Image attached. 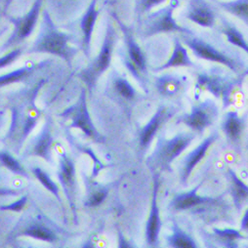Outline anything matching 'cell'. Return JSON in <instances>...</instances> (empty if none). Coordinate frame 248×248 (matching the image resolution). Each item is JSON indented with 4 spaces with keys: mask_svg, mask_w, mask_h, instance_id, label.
<instances>
[{
    "mask_svg": "<svg viewBox=\"0 0 248 248\" xmlns=\"http://www.w3.org/2000/svg\"><path fill=\"white\" fill-rule=\"evenodd\" d=\"M46 82V78H41L34 84L13 91L6 96L5 106L11 112V121L2 142L10 146L16 154L20 153L42 115V110L36 105V99Z\"/></svg>",
    "mask_w": 248,
    "mask_h": 248,
    "instance_id": "6da1fadb",
    "label": "cell"
},
{
    "mask_svg": "<svg viewBox=\"0 0 248 248\" xmlns=\"http://www.w3.org/2000/svg\"><path fill=\"white\" fill-rule=\"evenodd\" d=\"M72 36L60 31L53 22L50 13L42 10L38 34L28 49V54H50L64 60L72 68V62L77 56L78 49L71 44Z\"/></svg>",
    "mask_w": 248,
    "mask_h": 248,
    "instance_id": "7a4b0ae2",
    "label": "cell"
},
{
    "mask_svg": "<svg viewBox=\"0 0 248 248\" xmlns=\"http://www.w3.org/2000/svg\"><path fill=\"white\" fill-rule=\"evenodd\" d=\"M180 38L197 58L221 65L237 77L246 78L248 76V65L244 63V59L239 54L227 49H221L194 33L181 34Z\"/></svg>",
    "mask_w": 248,
    "mask_h": 248,
    "instance_id": "3957f363",
    "label": "cell"
},
{
    "mask_svg": "<svg viewBox=\"0 0 248 248\" xmlns=\"http://www.w3.org/2000/svg\"><path fill=\"white\" fill-rule=\"evenodd\" d=\"M245 77H231L223 71L210 70L197 75L195 83V99L199 101L203 92H208L216 99H221L224 108H228L236 94L242 90Z\"/></svg>",
    "mask_w": 248,
    "mask_h": 248,
    "instance_id": "277c9868",
    "label": "cell"
},
{
    "mask_svg": "<svg viewBox=\"0 0 248 248\" xmlns=\"http://www.w3.org/2000/svg\"><path fill=\"white\" fill-rule=\"evenodd\" d=\"M109 15L123 34L124 51L123 54L121 53L122 63L129 74L138 81L140 87L148 93V67L146 56L138 44L132 29L121 21L116 12L110 11Z\"/></svg>",
    "mask_w": 248,
    "mask_h": 248,
    "instance_id": "5b68a950",
    "label": "cell"
},
{
    "mask_svg": "<svg viewBox=\"0 0 248 248\" xmlns=\"http://www.w3.org/2000/svg\"><path fill=\"white\" fill-rule=\"evenodd\" d=\"M116 41L117 33L113 21L108 20L99 54L78 75V78L84 83L88 92H93L101 77L108 70L111 64Z\"/></svg>",
    "mask_w": 248,
    "mask_h": 248,
    "instance_id": "8992f818",
    "label": "cell"
},
{
    "mask_svg": "<svg viewBox=\"0 0 248 248\" xmlns=\"http://www.w3.org/2000/svg\"><path fill=\"white\" fill-rule=\"evenodd\" d=\"M180 6V0H170L169 3L146 15L140 23V36L150 38L161 33L177 32L180 34H193V31L177 23L174 11Z\"/></svg>",
    "mask_w": 248,
    "mask_h": 248,
    "instance_id": "52a82bcc",
    "label": "cell"
},
{
    "mask_svg": "<svg viewBox=\"0 0 248 248\" xmlns=\"http://www.w3.org/2000/svg\"><path fill=\"white\" fill-rule=\"evenodd\" d=\"M197 137V133L180 132L171 138L159 137L155 148L147 159L152 169L171 171L172 162L187 150Z\"/></svg>",
    "mask_w": 248,
    "mask_h": 248,
    "instance_id": "ba28073f",
    "label": "cell"
},
{
    "mask_svg": "<svg viewBox=\"0 0 248 248\" xmlns=\"http://www.w3.org/2000/svg\"><path fill=\"white\" fill-rule=\"evenodd\" d=\"M87 88L82 87L80 89L78 101H76V103L69 108H65L59 114V116L70 122L69 128L79 129L94 143H105V137L98 131L91 118L87 106Z\"/></svg>",
    "mask_w": 248,
    "mask_h": 248,
    "instance_id": "9c48e42d",
    "label": "cell"
},
{
    "mask_svg": "<svg viewBox=\"0 0 248 248\" xmlns=\"http://www.w3.org/2000/svg\"><path fill=\"white\" fill-rule=\"evenodd\" d=\"M43 2L44 0H34L30 11L24 16L8 18L9 22L14 26V29L7 40L2 44L1 53L19 47L33 33L39 17L41 16Z\"/></svg>",
    "mask_w": 248,
    "mask_h": 248,
    "instance_id": "30bf717a",
    "label": "cell"
},
{
    "mask_svg": "<svg viewBox=\"0 0 248 248\" xmlns=\"http://www.w3.org/2000/svg\"><path fill=\"white\" fill-rule=\"evenodd\" d=\"M105 93L108 98L127 110L132 109L143 97L127 77L116 70H112L109 73L106 81Z\"/></svg>",
    "mask_w": 248,
    "mask_h": 248,
    "instance_id": "8fae6325",
    "label": "cell"
},
{
    "mask_svg": "<svg viewBox=\"0 0 248 248\" xmlns=\"http://www.w3.org/2000/svg\"><path fill=\"white\" fill-rule=\"evenodd\" d=\"M219 107L212 99L198 101L191 111L181 116L177 122L183 123L195 133H202L212 126L219 116Z\"/></svg>",
    "mask_w": 248,
    "mask_h": 248,
    "instance_id": "7c38bea8",
    "label": "cell"
},
{
    "mask_svg": "<svg viewBox=\"0 0 248 248\" xmlns=\"http://www.w3.org/2000/svg\"><path fill=\"white\" fill-rule=\"evenodd\" d=\"M156 93L163 99H179L187 93L191 86V80L187 76L176 73H162L154 80Z\"/></svg>",
    "mask_w": 248,
    "mask_h": 248,
    "instance_id": "4fadbf2b",
    "label": "cell"
},
{
    "mask_svg": "<svg viewBox=\"0 0 248 248\" xmlns=\"http://www.w3.org/2000/svg\"><path fill=\"white\" fill-rule=\"evenodd\" d=\"M59 155V171L58 178L62 185V188L69 200V203L75 211V192H76V166L72 157L67 154L61 143L57 142L55 145Z\"/></svg>",
    "mask_w": 248,
    "mask_h": 248,
    "instance_id": "5bb4252c",
    "label": "cell"
},
{
    "mask_svg": "<svg viewBox=\"0 0 248 248\" xmlns=\"http://www.w3.org/2000/svg\"><path fill=\"white\" fill-rule=\"evenodd\" d=\"M177 107L173 105H161L158 107L155 114L150 118L146 125L140 131L139 143L143 150H147L158 131L177 113Z\"/></svg>",
    "mask_w": 248,
    "mask_h": 248,
    "instance_id": "9a60e30c",
    "label": "cell"
},
{
    "mask_svg": "<svg viewBox=\"0 0 248 248\" xmlns=\"http://www.w3.org/2000/svg\"><path fill=\"white\" fill-rule=\"evenodd\" d=\"M53 121L47 116L43 126L34 138L30 148L27 149V156H37L44 159L48 163H52V149L54 146V136H53Z\"/></svg>",
    "mask_w": 248,
    "mask_h": 248,
    "instance_id": "2e32d148",
    "label": "cell"
},
{
    "mask_svg": "<svg viewBox=\"0 0 248 248\" xmlns=\"http://www.w3.org/2000/svg\"><path fill=\"white\" fill-rule=\"evenodd\" d=\"M203 182L198 184L196 187L189 192L182 193L174 197L171 202V206L177 211H185L190 210L199 206L210 205V204H217L221 202L223 196L212 198V197H202L198 195L199 190L201 189Z\"/></svg>",
    "mask_w": 248,
    "mask_h": 248,
    "instance_id": "e0dca14e",
    "label": "cell"
},
{
    "mask_svg": "<svg viewBox=\"0 0 248 248\" xmlns=\"http://www.w3.org/2000/svg\"><path fill=\"white\" fill-rule=\"evenodd\" d=\"M186 19L202 28L212 29L217 20L216 13L206 0H188Z\"/></svg>",
    "mask_w": 248,
    "mask_h": 248,
    "instance_id": "ac0fdd59",
    "label": "cell"
},
{
    "mask_svg": "<svg viewBox=\"0 0 248 248\" xmlns=\"http://www.w3.org/2000/svg\"><path fill=\"white\" fill-rule=\"evenodd\" d=\"M158 189H159V173H156L154 176L152 204H151V210H150L149 219L146 227V238H147V242L151 246L157 245L160 229L162 227V222L160 220V214H159V207L157 205Z\"/></svg>",
    "mask_w": 248,
    "mask_h": 248,
    "instance_id": "d6986e66",
    "label": "cell"
},
{
    "mask_svg": "<svg viewBox=\"0 0 248 248\" xmlns=\"http://www.w3.org/2000/svg\"><path fill=\"white\" fill-rule=\"evenodd\" d=\"M218 138H219L218 132H214L210 134L194 151L188 154V155L184 158L182 172H181V182L183 184L187 183L194 169L205 157L208 150L218 140Z\"/></svg>",
    "mask_w": 248,
    "mask_h": 248,
    "instance_id": "ffe728a7",
    "label": "cell"
},
{
    "mask_svg": "<svg viewBox=\"0 0 248 248\" xmlns=\"http://www.w3.org/2000/svg\"><path fill=\"white\" fill-rule=\"evenodd\" d=\"M99 15L100 9H98V0H91L79 22V29L82 35L81 49L86 58H89L90 56L93 32Z\"/></svg>",
    "mask_w": 248,
    "mask_h": 248,
    "instance_id": "44dd1931",
    "label": "cell"
},
{
    "mask_svg": "<svg viewBox=\"0 0 248 248\" xmlns=\"http://www.w3.org/2000/svg\"><path fill=\"white\" fill-rule=\"evenodd\" d=\"M172 68H198V66L190 58L188 48L186 47L181 38L178 36L173 37V51L171 57L164 64L155 68L153 71L155 73H162Z\"/></svg>",
    "mask_w": 248,
    "mask_h": 248,
    "instance_id": "7402d4cb",
    "label": "cell"
},
{
    "mask_svg": "<svg viewBox=\"0 0 248 248\" xmlns=\"http://www.w3.org/2000/svg\"><path fill=\"white\" fill-rule=\"evenodd\" d=\"M45 67L46 62L44 61L40 62V63H33L31 61H28V63L23 67L0 77V87L3 88L12 84L26 83L35 75L36 72Z\"/></svg>",
    "mask_w": 248,
    "mask_h": 248,
    "instance_id": "603a6c76",
    "label": "cell"
},
{
    "mask_svg": "<svg viewBox=\"0 0 248 248\" xmlns=\"http://www.w3.org/2000/svg\"><path fill=\"white\" fill-rule=\"evenodd\" d=\"M221 128L227 139L230 142L236 144L240 141L243 135L245 119L240 116L236 110H230L225 114Z\"/></svg>",
    "mask_w": 248,
    "mask_h": 248,
    "instance_id": "cb8c5ba5",
    "label": "cell"
},
{
    "mask_svg": "<svg viewBox=\"0 0 248 248\" xmlns=\"http://www.w3.org/2000/svg\"><path fill=\"white\" fill-rule=\"evenodd\" d=\"M21 236H29L45 242H54L58 239L57 233L42 221L31 222L22 229L17 234Z\"/></svg>",
    "mask_w": 248,
    "mask_h": 248,
    "instance_id": "d4e9b609",
    "label": "cell"
},
{
    "mask_svg": "<svg viewBox=\"0 0 248 248\" xmlns=\"http://www.w3.org/2000/svg\"><path fill=\"white\" fill-rule=\"evenodd\" d=\"M221 32L225 35L227 41L233 47L239 48L248 55V41L244 34L229 20L222 18L221 21Z\"/></svg>",
    "mask_w": 248,
    "mask_h": 248,
    "instance_id": "484cf974",
    "label": "cell"
},
{
    "mask_svg": "<svg viewBox=\"0 0 248 248\" xmlns=\"http://www.w3.org/2000/svg\"><path fill=\"white\" fill-rule=\"evenodd\" d=\"M223 11L237 18L248 27V0H214Z\"/></svg>",
    "mask_w": 248,
    "mask_h": 248,
    "instance_id": "4316f807",
    "label": "cell"
},
{
    "mask_svg": "<svg viewBox=\"0 0 248 248\" xmlns=\"http://www.w3.org/2000/svg\"><path fill=\"white\" fill-rule=\"evenodd\" d=\"M227 173L231 180V193L233 198L235 207L239 210L241 209L243 202L248 199V186L232 168H228Z\"/></svg>",
    "mask_w": 248,
    "mask_h": 248,
    "instance_id": "83f0119b",
    "label": "cell"
},
{
    "mask_svg": "<svg viewBox=\"0 0 248 248\" xmlns=\"http://www.w3.org/2000/svg\"><path fill=\"white\" fill-rule=\"evenodd\" d=\"M171 248H199L196 240L178 225H174L172 233L167 238Z\"/></svg>",
    "mask_w": 248,
    "mask_h": 248,
    "instance_id": "f1b7e54d",
    "label": "cell"
},
{
    "mask_svg": "<svg viewBox=\"0 0 248 248\" xmlns=\"http://www.w3.org/2000/svg\"><path fill=\"white\" fill-rule=\"evenodd\" d=\"M215 234L220 238L222 243L227 248H237V241L239 239H244L245 236L241 233L240 231L226 228V229H213Z\"/></svg>",
    "mask_w": 248,
    "mask_h": 248,
    "instance_id": "f546056e",
    "label": "cell"
},
{
    "mask_svg": "<svg viewBox=\"0 0 248 248\" xmlns=\"http://www.w3.org/2000/svg\"><path fill=\"white\" fill-rule=\"evenodd\" d=\"M31 173L48 192H50L59 202L62 201L60 196L59 186L51 179L50 175L45 170H43L40 167H33L31 168Z\"/></svg>",
    "mask_w": 248,
    "mask_h": 248,
    "instance_id": "4dcf8cb0",
    "label": "cell"
},
{
    "mask_svg": "<svg viewBox=\"0 0 248 248\" xmlns=\"http://www.w3.org/2000/svg\"><path fill=\"white\" fill-rule=\"evenodd\" d=\"M0 161H1L2 166L10 170L12 173L23 176V177H27V178L30 177L29 173L27 172L25 167L21 164V162L7 150L1 151V154H0Z\"/></svg>",
    "mask_w": 248,
    "mask_h": 248,
    "instance_id": "1f68e13d",
    "label": "cell"
},
{
    "mask_svg": "<svg viewBox=\"0 0 248 248\" xmlns=\"http://www.w3.org/2000/svg\"><path fill=\"white\" fill-rule=\"evenodd\" d=\"M168 0H136L135 14L139 18V22L149 13L153 12V9L165 3Z\"/></svg>",
    "mask_w": 248,
    "mask_h": 248,
    "instance_id": "d6a6232c",
    "label": "cell"
},
{
    "mask_svg": "<svg viewBox=\"0 0 248 248\" xmlns=\"http://www.w3.org/2000/svg\"><path fill=\"white\" fill-rule=\"evenodd\" d=\"M75 145H76V147H77L80 152H82L83 154L88 155L92 158V160H93V162H94L92 177H93V178H96V177L100 174V172H101L104 168H106V165L99 159V157L97 156V155L94 153V151H93L91 148L82 146V145H80V144H75Z\"/></svg>",
    "mask_w": 248,
    "mask_h": 248,
    "instance_id": "836d02e7",
    "label": "cell"
},
{
    "mask_svg": "<svg viewBox=\"0 0 248 248\" xmlns=\"http://www.w3.org/2000/svg\"><path fill=\"white\" fill-rule=\"evenodd\" d=\"M24 53V47H16L8 51L5 55L1 56L0 58V69H5L12 64H14L15 62L23 55Z\"/></svg>",
    "mask_w": 248,
    "mask_h": 248,
    "instance_id": "e575fe53",
    "label": "cell"
},
{
    "mask_svg": "<svg viewBox=\"0 0 248 248\" xmlns=\"http://www.w3.org/2000/svg\"><path fill=\"white\" fill-rule=\"evenodd\" d=\"M107 197H108V190L102 188V189L96 191L95 193H93L92 195H90L87 202H85V205L88 207L99 206L100 204H102L104 202V201L107 199Z\"/></svg>",
    "mask_w": 248,
    "mask_h": 248,
    "instance_id": "d590c367",
    "label": "cell"
},
{
    "mask_svg": "<svg viewBox=\"0 0 248 248\" xmlns=\"http://www.w3.org/2000/svg\"><path fill=\"white\" fill-rule=\"evenodd\" d=\"M28 202V196H23L22 198H20L18 201L12 202V203H9V204H6V205H1V207H0V209H1L2 211H13V212H21L26 203Z\"/></svg>",
    "mask_w": 248,
    "mask_h": 248,
    "instance_id": "8d00e7d4",
    "label": "cell"
},
{
    "mask_svg": "<svg viewBox=\"0 0 248 248\" xmlns=\"http://www.w3.org/2000/svg\"><path fill=\"white\" fill-rule=\"evenodd\" d=\"M117 248H134L132 244L125 238L121 232H118V247Z\"/></svg>",
    "mask_w": 248,
    "mask_h": 248,
    "instance_id": "74e56055",
    "label": "cell"
},
{
    "mask_svg": "<svg viewBox=\"0 0 248 248\" xmlns=\"http://www.w3.org/2000/svg\"><path fill=\"white\" fill-rule=\"evenodd\" d=\"M14 0H1V16L4 17L7 14L9 7L11 6Z\"/></svg>",
    "mask_w": 248,
    "mask_h": 248,
    "instance_id": "f35d334b",
    "label": "cell"
},
{
    "mask_svg": "<svg viewBox=\"0 0 248 248\" xmlns=\"http://www.w3.org/2000/svg\"><path fill=\"white\" fill-rule=\"evenodd\" d=\"M240 230L244 231V232L248 231V208L246 209V211L242 217V220L240 223Z\"/></svg>",
    "mask_w": 248,
    "mask_h": 248,
    "instance_id": "ab89813d",
    "label": "cell"
},
{
    "mask_svg": "<svg viewBox=\"0 0 248 248\" xmlns=\"http://www.w3.org/2000/svg\"><path fill=\"white\" fill-rule=\"evenodd\" d=\"M83 248H95V246L93 245V243H92L91 241H88L87 243H85V244H84Z\"/></svg>",
    "mask_w": 248,
    "mask_h": 248,
    "instance_id": "60d3db41",
    "label": "cell"
}]
</instances>
